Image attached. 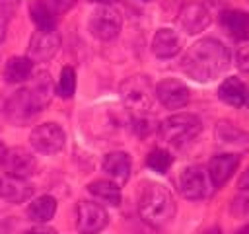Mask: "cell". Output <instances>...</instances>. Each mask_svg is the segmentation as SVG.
<instances>
[{
	"mask_svg": "<svg viewBox=\"0 0 249 234\" xmlns=\"http://www.w3.org/2000/svg\"><path fill=\"white\" fill-rule=\"evenodd\" d=\"M230 66L228 47L212 37L200 39L189 47L181 60L183 72L196 82H212Z\"/></svg>",
	"mask_w": 249,
	"mask_h": 234,
	"instance_id": "6da1fadb",
	"label": "cell"
},
{
	"mask_svg": "<svg viewBox=\"0 0 249 234\" xmlns=\"http://www.w3.org/2000/svg\"><path fill=\"white\" fill-rule=\"evenodd\" d=\"M138 211L146 224L161 228L175 216V201L167 187L160 183H146V187L140 193Z\"/></svg>",
	"mask_w": 249,
	"mask_h": 234,
	"instance_id": "7a4b0ae2",
	"label": "cell"
},
{
	"mask_svg": "<svg viewBox=\"0 0 249 234\" xmlns=\"http://www.w3.org/2000/svg\"><path fill=\"white\" fill-rule=\"evenodd\" d=\"M158 131H160V136L167 144L183 146V144L191 142L202 131V123L193 113H175V115L163 119L158 125Z\"/></svg>",
	"mask_w": 249,
	"mask_h": 234,
	"instance_id": "3957f363",
	"label": "cell"
},
{
	"mask_svg": "<svg viewBox=\"0 0 249 234\" xmlns=\"http://www.w3.org/2000/svg\"><path fill=\"white\" fill-rule=\"evenodd\" d=\"M0 109L4 113V117L12 123V125H18V127H23L27 125L39 111L37 107L33 105L25 86L18 88V90H8L2 94L0 98Z\"/></svg>",
	"mask_w": 249,
	"mask_h": 234,
	"instance_id": "277c9868",
	"label": "cell"
},
{
	"mask_svg": "<svg viewBox=\"0 0 249 234\" xmlns=\"http://www.w3.org/2000/svg\"><path fill=\"white\" fill-rule=\"evenodd\" d=\"M121 98L124 101V105L130 109L132 115H142V113H148L150 105H152V99H154V90H152V84L148 80V76H130L126 78L121 88Z\"/></svg>",
	"mask_w": 249,
	"mask_h": 234,
	"instance_id": "5b68a950",
	"label": "cell"
},
{
	"mask_svg": "<svg viewBox=\"0 0 249 234\" xmlns=\"http://www.w3.org/2000/svg\"><path fill=\"white\" fill-rule=\"evenodd\" d=\"M88 25H89V31H91L93 37H97L101 41H111L119 35L123 20H121V14L115 8L103 4V6H99L91 12Z\"/></svg>",
	"mask_w": 249,
	"mask_h": 234,
	"instance_id": "8992f818",
	"label": "cell"
},
{
	"mask_svg": "<svg viewBox=\"0 0 249 234\" xmlns=\"http://www.w3.org/2000/svg\"><path fill=\"white\" fill-rule=\"evenodd\" d=\"M76 0H33L29 6V14L37 29H54L60 14L68 12Z\"/></svg>",
	"mask_w": 249,
	"mask_h": 234,
	"instance_id": "52a82bcc",
	"label": "cell"
},
{
	"mask_svg": "<svg viewBox=\"0 0 249 234\" xmlns=\"http://www.w3.org/2000/svg\"><path fill=\"white\" fill-rule=\"evenodd\" d=\"M31 146L41 154H56L66 142L64 131L56 123H41L31 131Z\"/></svg>",
	"mask_w": 249,
	"mask_h": 234,
	"instance_id": "ba28073f",
	"label": "cell"
},
{
	"mask_svg": "<svg viewBox=\"0 0 249 234\" xmlns=\"http://www.w3.org/2000/svg\"><path fill=\"white\" fill-rule=\"evenodd\" d=\"M2 170L6 172V176H14V177H29L35 174L37 170V160L35 156L23 148V146H14V148H6V154L0 162Z\"/></svg>",
	"mask_w": 249,
	"mask_h": 234,
	"instance_id": "9c48e42d",
	"label": "cell"
},
{
	"mask_svg": "<svg viewBox=\"0 0 249 234\" xmlns=\"http://www.w3.org/2000/svg\"><path fill=\"white\" fill-rule=\"evenodd\" d=\"M177 189L185 199H191V201H198V199L206 197L208 179H206L204 168H200V166L183 168L177 177Z\"/></svg>",
	"mask_w": 249,
	"mask_h": 234,
	"instance_id": "30bf717a",
	"label": "cell"
},
{
	"mask_svg": "<svg viewBox=\"0 0 249 234\" xmlns=\"http://www.w3.org/2000/svg\"><path fill=\"white\" fill-rule=\"evenodd\" d=\"M107 211L93 201H82L76 211V226L80 234H97L107 224Z\"/></svg>",
	"mask_w": 249,
	"mask_h": 234,
	"instance_id": "8fae6325",
	"label": "cell"
},
{
	"mask_svg": "<svg viewBox=\"0 0 249 234\" xmlns=\"http://www.w3.org/2000/svg\"><path fill=\"white\" fill-rule=\"evenodd\" d=\"M60 49V35L54 29H37L29 41V49H27V57L33 62H47L51 60L56 51Z\"/></svg>",
	"mask_w": 249,
	"mask_h": 234,
	"instance_id": "7c38bea8",
	"label": "cell"
},
{
	"mask_svg": "<svg viewBox=\"0 0 249 234\" xmlns=\"http://www.w3.org/2000/svg\"><path fill=\"white\" fill-rule=\"evenodd\" d=\"M156 98L160 99V103L167 109H179L183 105L189 103V98H191V92L189 88L181 82V80H175V78H165L161 80L156 90H154Z\"/></svg>",
	"mask_w": 249,
	"mask_h": 234,
	"instance_id": "4fadbf2b",
	"label": "cell"
},
{
	"mask_svg": "<svg viewBox=\"0 0 249 234\" xmlns=\"http://www.w3.org/2000/svg\"><path fill=\"white\" fill-rule=\"evenodd\" d=\"M25 90L33 101V105L37 107V111L41 113L49 103H51V98H53V80H51V74L45 72V70H39L35 74H31L25 82Z\"/></svg>",
	"mask_w": 249,
	"mask_h": 234,
	"instance_id": "5bb4252c",
	"label": "cell"
},
{
	"mask_svg": "<svg viewBox=\"0 0 249 234\" xmlns=\"http://www.w3.org/2000/svg\"><path fill=\"white\" fill-rule=\"evenodd\" d=\"M179 23L191 35L200 33L210 25V12L200 2H187L179 10Z\"/></svg>",
	"mask_w": 249,
	"mask_h": 234,
	"instance_id": "9a60e30c",
	"label": "cell"
},
{
	"mask_svg": "<svg viewBox=\"0 0 249 234\" xmlns=\"http://www.w3.org/2000/svg\"><path fill=\"white\" fill-rule=\"evenodd\" d=\"M239 166V156L226 152V154H216L210 164H208V177L214 187H222L237 170Z\"/></svg>",
	"mask_w": 249,
	"mask_h": 234,
	"instance_id": "2e32d148",
	"label": "cell"
},
{
	"mask_svg": "<svg viewBox=\"0 0 249 234\" xmlns=\"http://www.w3.org/2000/svg\"><path fill=\"white\" fill-rule=\"evenodd\" d=\"M33 195V187L23 177L2 176L0 177V199L8 203H23Z\"/></svg>",
	"mask_w": 249,
	"mask_h": 234,
	"instance_id": "e0dca14e",
	"label": "cell"
},
{
	"mask_svg": "<svg viewBox=\"0 0 249 234\" xmlns=\"http://www.w3.org/2000/svg\"><path fill=\"white\" fill-rule=\"evenodd\" d=\"M152 51L158 58H171L181 51V37L173 29L161 27L152 39Z\"/></svg>",
	"mask_w": 249,
	"mask_h": 234,
	"instance_id": "ac0fdd59",
	"label": "cell"
},
{
	"mask_svg": "<svg viewBox=\"0 0 249 234\" xmlns=\"http://www.w3.org/2000/svg\"><path fill=\"white\" fill-rule=\"evenodd\" d=\"M216 140L222 146L228 148H237V150H245L249 148V135L245 131H241L239 127L228 123V121H220L216 125Z\"/></svg>",
	"mask_w": 249,
	"mask_h": 234,
	"instance_id": "d6986e66",
	"label": "cell"
},
{
	"mask_svg": "<svg viewBox=\"0 0 249 234\" xmlns=\"http://www.w3.org/2000/svg\"><path fill=\"white\" fill-rule=\"evenodd\" d=\"M222 27L239 41H249V14L241 10H226L220 14Z\"/></svg>",
	"mask_w": 249,
	"mask_h": 234,
	"instance_id": "ffe728a7",
	"label": "cell"
},
{
	"mask_svg": "<svg viewBox=\"0 0 249 234\" xmlns=\"http://www.w3.org/2000/svg\"><path fill=\"white\" fill-rule=\"evenodd\" d=\"M130 156L126 152H109L103 158V172L117 183H124L130 177Z\"/></svg>",
	"mask_w": 249,
	"mask_h": 234,
	"instance_id": "44dd1931",
	"label": "cell"
},
{
	"mask_svg": "<svg viewBox=\"0 0 249 234\" xmlns=\"http://www.w3.org/2000/svg\"><path fill=\"white\" fill-rule=\"evenodd\" d=\"M33 74V60L29 57H12L4 64V78L8 84H23Z\"/></svg>",
	"mask_w": 249,
	"mask_h": 234,
	"instance_id": "7402d4cb",
	"label": "cell"
},
{
	"mask_svg": "<svg viewBox=\"0 0 249 234\" xmlns=\"http://www.w3.org/2000/svg\"><path fill=\"white\" fill-rule=\"evenodd\" d=\"M247 86L239 78H226L218 88V98L233 107H243L247 98Z\"/></svg>",
	"mask_w": 249,
	"mask_h": 234,
	"instance_id": "603a6c76",
	"label": "cell"
},
{
	"mask_svg": "<svg viewBox=\"0 0 249 234\" xmlns=\"http://www.w3.org/2000/svg\"><path fill=\"white\" fill-rule=\"evenodd\" d=\"M56 213V199L51 197V195H41L37 197L29 207H27V216L29 220L37 222V224H43V222H49Z\"/></svg>",
	"mask_w": 249,
	"mask_h": 234,
	"instance_id": "cb8c5ba5",
	"label": "cell"
},
{
	"mask_svg": "<svg viewBox=\"0 0 249 234\" xmlns=\"http://www.w3.org/2000/svg\"><path fill=\"white\" fill-rule=\"evenodd\" d=\"M88 191L99 199L101 203H107V205H113L117 207L121 203V189L115 181H109V179H97V181H91L88 185Z\"/></svg>",
	"mask_w": 249,
	"mask_h": 234,
	"instance_id": "d4e9b609",
	"label": "cell"
},
{
	"mask_svg": "<svg viewBox=\"0 0 249 234\" xmlns=\"http://www.w3.org/2000/svg\"><path fill=\"white\" fill-rule=\"evenodd\" d=\"M171 164H173V158H171V154H169L167 150H163V148L152 150V152L148 154V158H146V166H148L150 170L158 172V174H165V172L171 168Z\"/></svg>",
	"mask_w": 249,
	"mask_h": 234,
	"instance_id": "484cf974",
	"label": "cell"
},
{
	"mask_svg": "<svg viewBox=\"0 0 249 234\" xmlns=\"http://www.w3.org/2000/svg\"><path fill=\"white\" fill-rule=\"evenodd\" d=\"M58 96L64 99H70L76 92V72L72 66H64L60 70V78H58V88H56Z\"/></svg>",
	"mask_w": 249,
	"mask_h": 234,
	"instance_id": "4316f807",
	"label": "cell"
},
{
	"mask_svg": "<svg viewBox=\"0 0 249 234\" xmlns=\"http://www.w3.org/2000/svg\"><path fill=\"white\" fill-rule=\"evenodd\" d=\"M235 64H237V68L245 76H249V45H243V47L237 49V53H235Z\"/></svg>",
	"mask_w": 249,
	"mask_h": 234,
	"instance_id": "83f0119b",
	"label": "cell"
},
{
	"mask_svg": "<svg viewBox=\"0 0 249 234\" xmlns=\"http://www.w3.org/2000/svg\"><path fill=\"white\" fill-rule=\"evenodd\" d=\"M18 6H19V0H0V10H2L4 14H12V12H16Z\"/></svg>",
	"mask_w": 249,
	"mask_h": 234,
	"instance_id": "f1b7e54d",
	"label": "cell"
},
{
	"mask_svg": "<svg viewBox=\"0 0 249 234\" xmlns=\"http://www.w3.org/2000/svg\"><path fill=\"white\" fill-rule=\"evenodd\" d=\"M25 234H56V230L51 226H35L31 230H27Z\"/></svg>",
	"mask_w": 249,
	"mask_h": 234,
	"instance_id": "f546056e",
	"label": "cell"
},
{
	"mask_svg": "<svg viewBox=\"0 0 249 234\" xmlns=\"http://www.w3.org/2000/svg\"><path fill=\"white\" fill-rule=\"evenodd\" d=\"M239 187L249 191V170H247V172L241 176V179H239Z\"/></svg>",
	"mask_w": 249,
	"mask_h": 234,
	"instance_id": "4dcf8cb0",
	"label": "cell"
},
{
	"mask_svg": "<svg viewBox=\"0 0 249 234\" xmlns=\"http://www.w3.org/2000/svg\"><path fill=\"white\" fill-rule=\"evenodd\" d=\"M4 37H6V18L0 14V43L4 41Z\"/></svg>",
	"mask_w": 249,
	"mask_h": 234,
	"instance_id": "1f68e13d",
	"label": "cell"
},
{
	"mask_svg": "<svg viewBox=\"0 0 249 234\" xmlns=\"http://www.w3.org/2000/svg\"><path fill=\"white\" fill-rule=\"evenodd\" d=\"M204 234H222V230H220L218 226H212V228H208Z\"/></svg>",
	"mask_w": 249,
	"mask_h": 234,
	"instance_id": "d6a6232c",
	"label": "cell"
},
{
	"mask_svg": "<svg viewBox=\"0 0 249 234\" xmlns=\"http://www.w3.org/2000/svg\"><path fill=\"white\" fill-rule=\"evenodd\" d=\"M235 234H249V224H245L243 228H239V230H237Z\"/></svg>",
	"mask_w": 249,
	"mask_h": 234,
	"instance_id": "836d02e7",
	"label": "cell"
},
{
	"mask_svg": "<svg viewBox=\"0 0 249 234\" xmlns=\"http://www.w3.org/2000/svg\"><path fill=\"white\" fill-rule=\"evenodd\" d=\"M4 154H6V146H4V144H2V140H0V162H2Z\"/></svg>",
	"mask_w": 249,
	"mask_h": 234,
	"instance_id": "e575fe53",
	"label": "cell"
},
{
	"mask_svg": "<svg viewBox=\"0 0 249 234\" xmlns=\"http://www.w3.org/2000/svg\"><path fill=\"white\" fill-rule=\"evenodd\" d=\"M89 2H95V4H109V2H113V0H89Z\"/></svg>",
	"mask_w": 249,
	"mask_h": 234,
	"instance_id": "d590c367",
	"label": "cell"
},
{
	"mask_svg": "<svg viewBox=\"0 0 249 234\" xmlns=\"http://www.w3.org/2000/svg\"><path fill=\"white\" fill-rule=\"evenodd\" d=\"M247 109H249V90H247V98H245V103H243Z\"/></svg>",
	"mask_w": 249,
	"mask_h": 234,
	"instance_id": "8d00e7d4",
	"label": "cell"
},
{
	"mask_svg": "<svg viewBox=\"0 0 249 234\" xmlns=\"http://www.w3.org/2000/svg\"><path fill=\"white\" fill-rule=\"evenodd\" d=\"M140 2H154V0H140Z\"/></svg>",
	"mask_w": 249,
	"mask_h": 234,
	"instance_id": "74e56055",
	"label": "cell"
}]
</instances>
